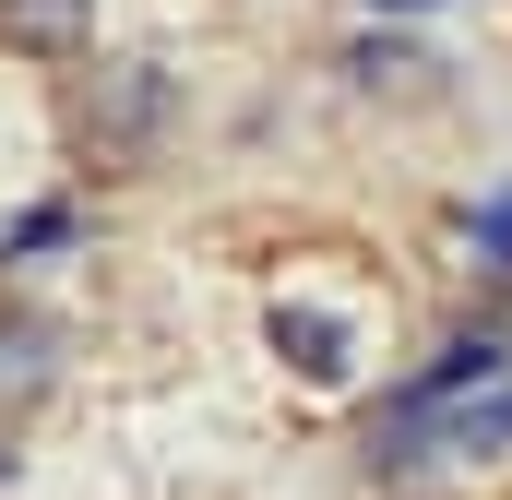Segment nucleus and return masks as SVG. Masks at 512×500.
I'll return each mask as SVG.
<instances>
[{
  "label": "nucleus",
  "mask_w": 512,
  "mask_h": 500,
  "mask_svg": "<svg viewBox=\"0 0 512 500\" xmlns=\"http://www.w3.org/2000/svg\"><path fill=\"white\" fill-rule=\"evenodd\" d=\"M441 453H512V381H465V393H441Z\"/></svg>",
  "instance_id": "3"
},
{
  "label": "nucleus",
  "mask_w": 512,
  "mask_h": 500,
  "mask_svg": "<svg viewBox=\"0 0 512 500\" xmlns=\"http://www.w3.org/2000/svg\"><path fill=\"white\" fill-rule=\"evenodd\" d=\"M155 108H167V84H155L143 60H120V72H96V84H84V143H96V155H143Z\"/></svg>",
  "instance_id": "1"
},
{
  "label": "nucleus",
  "mask_w": 512,
  "mask_h": 500,
  "mask_svg": "<svg viewBox=\"0 0 512 500\" xmlns=\"http://www.w3.org/2000/svg\"><path fill=\"white\" fill-rule=\"evenodd\" d=\"M36 381H48V322L12 310V322H0V393H36Z\"/></svg>",
  "instance_id": "5"
},
{
  "label": "nucleus",
  "mask_w": 512,
  "mask_h": 500,
  "mask_svg": "<svg viewBox=\"0 0 512 500\" xmlns=\"http://www.w3.org/2000/svg\"><path fill=\"white\" fill-rule=\"evenodd\" d=\"M274 346L298 358V381H346V334L322 310H274Z\"/></svg>",
  "instance_id": "4"
},
{
  "label": "nucleus",
  "mask_w": 512,
  "mask_h": 500,
  "mask_svg": "<svg viewBox=\"0 0 512 500\" xmlns=\"http://www.w3.org/2000/svg\"><path fill=\"white\" fill-rule=\"evenodd\" d=\"M0 48L72 60V48H96V0H0Z\"/></svg>",
  "instance_id": "2"
},
{
  "label": "nucleus",
  "mask_w": 512,
  "mask_h": 500,
  "mask_svg": "<svg viewBox=\"0 0 512 500\" xmlns=\"http://www.w3.org/2000/svg\"><path fill=\"white\" fill-rule=\"evenodd\" d=\"M465 227H477V250H489V274H512V191H489Z\"/></svg>",
  "instance_id": "6"
},
{
  "label": "nucleus",
  "mask_w": 512,
  "mask_h": 500,
  "mask_svg": "<svg viewBox=\"0 0 512 500\" xmlns=\"http://www.w3.org/2000/svg\"><path fill=\"white\" fill-rule=\"evenodd\" d=\"M393 12H405V0H393Z\"/></svg>",
  "instance_id": "7"
}]
</instances>
